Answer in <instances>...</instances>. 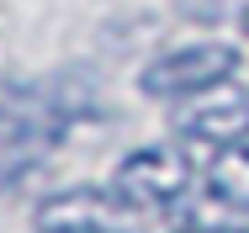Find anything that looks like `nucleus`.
Segmentation results:
<instances>
[{
	"label": "nucleus",
	"mask_w": 249,
	"mask_h": 233,
	"mask_svg": "<svg viewBox=\"0 0 249 233\" xmlns=\"http://www.w3.org/2000/svg\"><path fill=\"white\" fill-rule=\"evenodd\" d=\"M69 133V111L48 85H16L0 95V196L27 180L58 138Z\"/></svg>",
	"instance_id": "1"
},
{
	"label": "nucleus",
	"mask_w": 249,
	"mask_h": 233,
	"mask_svg": "<svg viewBox=\"0 0 249 233\" xmlns=\"http://www.w3.org/2000/svg\"><path fill=\"white\" fill-rule=\"evenodd\" d=\"M233 74H239V48L217 43V37H196V43L170 48L154 64H143L138 90L154 95V101H180V95H201L212 85H228Z\"/></svg>",
	"instance_id": "2"
},
{
	"label": "nucleus",
	"mask_w": 249,
	"mask_h": 233,
	"mask_svg": "<svg viewBox=\"0 0 249 233\" xmlns=\"http://www.w3.org/2000/svg\"><path fill=\"white\" fill-rule=\"evenodd\" d=\"M186 186H191V164H186V154L170 148V143L133 148V154L117 164V175H111V191H117L127 207H138V212L175 207V201L186 196Z\"/></svg>",
	"instance_id": "3"
},
{
	"label": "nucleus",
	"mask_w": 249,
	"mask_h": 233,
	"mask_svg": "<svg viewBox=\"0 0 249 233\" xmlns=\"http://www.w3.org/2000/svg\"><path fill=\"white\" fill-rule=\"evenodd\" d=\"M138 207H127L117 191L106 186H74L48 196L37 212H32V228L37 233H138Z\"/></svg>",
	"instance_id": "4"
},
{
	"label": "nucleus",
	"mask_w": 249,
	"mask_h": 233,
	"mask_svg": "<svg viewBox=\"0 0 249 233\" xmlns=\"http://www.w3.org/2000/svg\"><path fill=\"white\" fill-rule=\"evenodd\" d=\"M180 133L196 143H212V148H233V143L249 138V95L244 90H223V85H212V90H201L180 117Z\"/></svg>",
	"instance_id": "5"
},
{
	"label": "nucleus",
	"mask_w": 249,
	"mask_h": 233,
	"mask_svg": "<svg viewBox=\"0 0 249 233\" xmlns=\"http://www.w3.org/2000/svg\"><path fill=\"white\" fill-rule=\"evenodd\" d=\"M207 196L228 212H249V138L217 148V164L207 170Z\"/></svg>",
	"instance_id": "6"
},
{
	"label": "nucleus",
	"mask_w": 249,
	"mask_h": 233,
	"mask_svg": "<svg viewBox=\"0 0 249 233\" xmlns=\"http://www.w3.org/2000/svg\"><path fill=\"white\" fill-rule=\"evenodd\" d=\"M244 27H249V16H244Z\"/></svg>",
	"instance_id": "7"
}]
</instances>
